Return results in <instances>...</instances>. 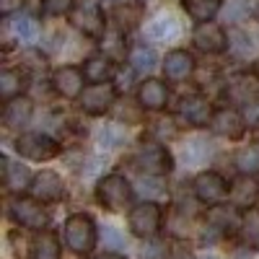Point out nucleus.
Masks as SVG:
<instances>
[{"mask_svg": "<svg viewBox=\"0 0 259 259\" xmlns=\"http://www.w3.org/2000/svg\"><path fill=\"white\" fill-rule=\"evenodd\" d=\"M133 187H130V182L119 174H109V177H104L96 187V197L99 202L106 207V210H112V212H122L130 202H133Z\"/></svg>", "mask_w": 259, "mask_h": 259, "instance_id": "1", "label": "nucleus"}, {"mask_svg": "<svg viewBox=\"0 0 259 259\" xmlns=\"http://www.w3.org/2000/svg\"><path fill=\"white\" fill-rule=\"evenodd\" d=\"M65 241L75 254H89L96 244V226L89 215H73L65 223Z\"/></svg>", "mask_w": 259, "mask_h": 259, "instance_id": "2", "label": "nucleus"}, {"mask_svg": "<svg viewBox=\"0 0 259 259\" xmlns=\"http://www.w3.org/2000/svg\"><path fill=\"white\" fill-rule=\"evenodd\" d=\"M70 21H73V26H78L83 34H89L94 39L104 36V31H106L104 11L96 0H80V3L70 11Z\"/></svg>", "mask_w": 259, "mask_h": 259, "instance_id": "3", "label": "nucleus"}, {"mask_svg": "<svg viewBox=\"0 0 259 259\" xmlns=\"http://www.w3.org/2000/svg\"><path fill=\"white\" fill-rule=\"evenodd\" d=\"M135 163L145 171L148 177H163L171 171V156L168 150L158 143H143L135 153Z\"/></svg>", "mask_w": 259, "mask_h": 259, "instance_id": "4", "label": "nucleus"}, {"mask_svg": "<svg viewBox=\"0 0 259 259\" xmlns=\"http://www.w3.org/2000/svg\"><path fill=\"white\" fill-rule=\"evenodd\" d=\"M16 148H18L21 156H26L31 161H52L60 153V145L52 138L41 135V133H26V135H21L16 140Z\"/></svg>", "mask_w": 259, "mask_h": 259, "instance_id": "5", "label": "nucleus"}, {"mask_svg": "<svg viewBox=\"0 0 259 259\" xmlns=\"http://www.w3.org/2000/svg\"><path fill=\"white\" fill-rule=\"evenodd\" d=\"M11 215H13L16 223H21L24 228H31V231H41L50 221L45 207H41L34 197H16L11 202Z\"/></svg>", "mask_w": 259, "mask_h": 259, "instance_id": "6", "label": "nucleus"}, {"mask_svg": "<svg viewBox=\"0 0 259 259\" xmlns=\"http://www.w3.org/2000/svg\"><path fill=\"white\" fill-rule=\"evenodd\" d=\"M161 228V207L156 202H140L130 212V231L140 239H150Z\"/></svg>", "mask_w": 259, "mask_h": 259, "instance_id": "7", "label": "nucleus"}, {"mask_svg": "<svg viewBox=\"0 0 259 259\" xmlns=\"http://www.w3.org/2000/svg\"><path fill=\"white\" fill-rule=\"evenodd\" d=\"M194 197L205 205H218L223 202V197L228 194V184L221 174H215V171H202V174L194 177Z\"/></svg>", "mask_w": 259, "mask_h": 259, "instance_id": "8", "label": "nucleus"}, {"mask_svg": "<svg viewBox=\"0 0 259 259\" xmlns=\"http://www.w3.org/2000/svg\"><path fill=\"white\" fill-rule=\"evenodd\" d=\"M114 99H117L114 85H109V83H96V85H89V89L83 91L80 106H83V112H89V114H104V112L112 109Z\"/></svg>", "mask_w": 259, "mask_h": 259, "instance_id": "9", "label": "nucleus"}, {"mask_svg": "<svg viewBox=\"0 0 259 259\" xmlns=\"http://www.w3.org/2000/svg\"><path fill=\"white\" fill-rule=\"evenodd\" d=\"M65 194V184L55 171H39L31 182V197L36 202H57Z\"/></svg>", "mask_w": 259, "mask_h": 259, "instance_id": "10", "label": "nucleus"}, {"mask_svg": "<svg viewBox=\"0 0 259 259\" xmlns=\"http://www.w3.org/2000/svg\"><path fill=\"white\" fill-rule=\"evenodd\" d=\"M194 47H200L202 52H223L228 47V39H226V31L218 26V24H212V21H207V24H200L197 29H194Z\"/></svg>", "mask_w": 259, "mask_h": 259, "instance_id": "11", "label": "nucleus"}, {"mask_svg": "<svg viewBox=\"0 0 259 259\" xmlns=\"http://www.w3.org/2000/svg\"><path fill=\"white\" fill-rule=\"evenodd\" d=\"M179 117L192 127H202V124L212 122V109H210L207 99H202V96H184L179 101Z\"/></svg>", "mask_w": 259, "mask_h": 259, "instance_id": "12", "label": "nucleus"}, {"mask_svg": "<svg viewBox=\"0 0 259 259\" xmlns=\"http://www.w3.org/2000/svg\"><path fill=\"white\" fill-rule=\"evenodd\" d=\"M138 101L143 109H150V112H158L166 106L168 101V91H166V85L156 78H148L140 83V89H138Z\"/></svg>", "mask_w": 259, "mask_h": 259, "instance_id": "13", "label": "nucleus"}, {"mask_svg": "<svg viewBox=\"0 0 259 259\" xmlns=\"http://www.w3.org/2000/svg\"><path fill=\"white\" fill-rule=\"evenodd\" d=\"M231 200H233V205L236 207H241V210H251L254 205H256V200H259V184L251 179V177H246V174H241L239 179H233V184H231Z\"/></svg>", "mask_w": 259, "mask_h": 259, "instance_id": "14", "label": "nucleus"}, {"mask_svg": "<svg viewBox=\"0 0 259 259\" xmlns=\"http://www.w3.org/2000/svg\"><path fill=\"white\" fill-rule=\"evenodd\" d=\"M210 127L218 135H226L231 140H239L244 135V119H241L239 112H233V109H218V112L212 114Z\"/></svg>", "mask_w": 259, "mask_h": 259, "instance_id": "15", "label": "nucleus"}, {"mask_svg": "<svg viewBox=\"0 0 259 259\" xmlns=\"http://www.w3.org/2000/svg\"><path fill=\"white\" fill-rule=\"evenodd\" d=\"M192 70H194V60H192V55L184 52V50L168 52L166 60H163V73H166L168 80H184Z\"/></svg>", "mask_w": 259, "mask_h": 259, "instance_id": "16", "label": "nucleus"}, {"mask_svg": "<svg viewBox=\"0 0 259 259\" xmlns=\"http://www.w3.org/2000/svg\"><path fill=\"white\" fill-rule=\"evenodd\" d=\"M112 13L119 29H133L143 21V3L140 0H114Z\"/></svg>", "mask_w": 259, "mask_h": 259, "instance_id": "17", "label": "nucleus"}, {"mask_svg": "<svg viewBox=\"0 0 259 259\" xmlns=\"http://www.w3.org/2000/svg\"><path fill=\"white\" fill-rule=\"evenodd\" d=\"M55 89L65 99H75L83 91V73L78 68H60L55 73Z\"/></svg>", "mask_w": 259, "mask_h": 259, "instance_id": "18", "label": "nucleus"}, {"mask_svg": "<svg viewBox=\"0 0 259 259\" xmlns=\"http://www.w3.org/2000/svg\"><path fill=\"white\" fill-rule=\"evenodd\" d=\"M29 117H31V101L29 99H13V101H8L6 112H3V122L11 130H21L29 122Z\"/></svg>", "mask_w": 259, "mask_h": 259, "instance_id": "19", "label": "nucleus"}, {"mask_svg": "<svg viewBox=\"0 0 259 259\" xmlns=\"http://www.w3.org/2000/svg\"><path fill=\"white\" fill-rule=\"evenodd\" d=\"M83 75L89 78L94 85L96 83H106V80L114 78V62L109 57H91V60H85V65H83Z\"/></svg>", "mask_w": 259, "mask_h": 259, "instance_id": "20", "label": "nucleus"}, {"mask_svg": "<svg viewBox=\"0 0 259 259\" xmlns=\"http://www.w3.org/2000/svg\"><path fill=\"white\" fill-rule=\"evenodd\" d=\"M31 259H60V241L52 233H36L29 246Z\"/></svg>", "mask_w": 259, "mask_h": 259, "instance_id": "21", "label": "nucleus"}, {"mask_svg": "<svg viewBox=\"0 0 259 259\" xmlns=\"http://www.w3.org/2000/svg\"><path fill=\"white\" fill-rule=\"evenodd\" d=\"M218 8H221V0H184V11L200 24H207L218 13Z\"/></svg>", "mask_w": 259, "mask_h": 259, "instance_id": "22", "label": "nucleus"}, {"mask_svg": "<svg viewBox=\"0 0 259 259\" xmlns=\"http://www.w3.org/2000/svg\"><path fill=\"white\" fill-rule=\"evenodd\" d=\"M21 91H24V75L18 70L0 73V96H3V101H13L16 96H21Z\"/></svg>", "mask_w": 259, "mask_h": 259, "instance_id": "23", "label": "nucleus"}, {"mask_svg": "<svg viewBox=\"0 0 259 259\" xmlns=\"http://www.w3.org/2000/svg\"><path fill=\"white\" fill-rule=\"evenodd\" d=\"M6 163V187L11 189V192H21L24 187H29L34 179H31V174H29V168L26 166H21V163H8V161H3Z\"/></svg>", "mask_w": 259, "mask_h": 259, "instance_id": "24", "label": "nucleus"}, {"mask_svg": "<svg viewBox=\"0 0 259 259\" xmlns=\"http://www.w3.org/2000/svg\"><path fill=\"white\" fill-rule=\"evenodd\" d=\"M148 34L153 36V39H158V41H166V39L179 34V26H177V21L171 18V16H158L153 24L148 26Z\"/></svg>", "mask_w": 259, "mask_h": 259, "instance_id": "25", "label": "nucleus"}, {"mask_svg": "<svg viewBox=\"0 0 259 259\" xmlns=\"http://www.w3.org/2000/svg\"><path fill=\"white\" fill-rule=\"evenodd\" d=\"M130 62H133V70H138V73H150V70L156 68L158 57H156V52L150 50V47H135L133 52H130Z\"/></svg>", "mask_w": 259, "mask_h": 259, "instance_id": "26", "label": "nucleus"}, {"mask_svg": "<svg viewBox=\"0 0 259 259\" xmlns=\"http://www.w3.org/2000/svg\"><path fill=\"white\" fill-rule=\"evenodd\" d=\"M236 166H239V171L246 177L259 171V145H249V148L239 150V153H236Z\"/></svg>", "mask_w": 259, "mask_h": 259, "instance_id": "27", "label": "nucleus"}, {"mask_svg": "<svg viewBox=\"0 0 259 259\" xmlns=\"http://www.w3.org/2000/svg\"><path fill=\"white\" fill-rule=\"evenodd\" d=\"M210 153H212V145L202 138H194L184 148V161L187 163H202L205 158H210Z\"/></svg>", "mask_w": 259, "mask_h": 259, "instance_id": "28", "label": "nucleus"}, {"mask_svg": "<svg viewBox=\"0 0 259 259\" xmlns=\"http://www.w3.org/2000/svg\"><path fill=\"white\" fill-rule=\"evenodd\" d=\"M241 241L244 246L249 249H256L259 246V212H251L244 218V226H241Z\"/></svg>", "mask_w": 259, "mask_h": 259, "instance_id": "29", "label": "nucleus"}, {"mask_svg": "<svg viewBox=\"0 0 259 259\" xmlns=\"http://www.w3.org/2000/svg\"><path fill=\"white\" fill-rule=\"evenodd\" d=\"M8 24H11L16 39H21V41H34L36 39V21L31 16H18V18L8 21Z\"/></svg>", "mask_w": 259, "mask_h": 259, "instance_id": "30", "label": "nucleus"}, {"mask_svg": "<svg viewBox=\"0 0 259 259\" xmlns=\"http://www.w3.org/2000/svg\"><path fill=\"white\" fill-rule=\"evenodd\" d=\"M75 6L73 0H45V11L52 16H62V13H70Z\"/></svg>", "mask_w": 259, "mask_h": 259, "instance_id": "31", "label": "nucleus"}, {"mask_svg": "<svg viewBox=\"0 0 259 259\" xmlns=\"http://www.w3.org/2000/svg\"><path fill=\"white\" fill-rule=\"evenodd\" d=\"M226 212H228V210H215V212H212V221L221 223L223 228H233V226H236V218H233V215H226Z\"/></svg>", "mask_w": 259, "mask_h": 259, "instance_id": "32", "label": "nucleus"}, {"mask_svg": "<svg viewBox=\"0 0 259 259\" xmlns=\"http://www.w3.org/2000/svg\"><path fill=\"white\" fill-rule=\"evenodd\" d=\"M104 241L106 244H112V246H124V239H122V236H117V231L114 228H104Z\"/></svg>", "mask_w": 259, "mask_h": 259, "instance_id": "33", "label": "nucleus"}, {"mask_svg": "<svg viewBox=\"0 0 259 259\" xmlns=\"http://www.w3.org/2000/svg\"><path fill=\"white\" fill-rule=\"evenodd\" d=\"M18 6H21V0H0V11H3V16H11Z\"/></svg>", "mask_w": 259, "mask_h": 259, "instance_id": "34", "label": "nucleus"}, {"mask_svg": "<svg viewBox=\"0 0 259 259\" xmlns=\"http://www.w3.org/2000/svg\"><path fill=\"white\" fill-rule=\"evenodd\" d=\"M246 122L249 124H259V104H254L251 109L246 112Z\"/></svg>", "mask_w": 259, "mask_h": 259, "instance_id": "35", "label": "nucleus"}, {"mask_svg": "<svg viewBox=\"0 0 259 259\" xmlns=\"http://www.w3.org/2000/svg\"><path fill=\"white\" fill-rule=\"evenodd\" d=\"M99 259H124L122 254H104V256H99Z\"/></svg>", "mask_w": 259, "mask_h": 259, "instance_id": "36", "label": "nucleus"}, {"mask_svg": "<svg viewBox=\"0 0 259 259\" xmlns=\"http://www.w3.org/2000/svg\"><path fill=\"white\" fill-rule=\"evenodd\" d=\"M256 73H259V65H256Z\"/></svg>", "mask_w": 259, "mask_h": 259, "instance_id": "37", "label": "nucleus"}]
</instances>
